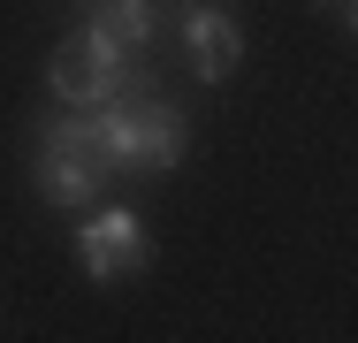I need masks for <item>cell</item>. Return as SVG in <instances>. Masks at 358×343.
Wrapping results in <instances>:
<instances>
[{
    "mask_svg": "<svg viewBox=\"0 0 358 343\" xmlns=\"http://www.w3.org/2000/svg\"><path fill=\"white\" fill-rule=\"evenodd\" d=\"M152 92H160V76H152L145 62H122V54H107V46H92V38H76V31H62L54 62H46V99H54V107H69V115L122 107V99H152Z\"/></svg>",
    "mask_w": 358,
    "mask_h": 343,
    "instance_id": "obj_1",
    "label": "cell"
},
{
    "mask_svg": "<svg viewBox=\"0 0 358 343\" xmlns=\"http://www.w3.org/2000/svg\"><path fill=\"white\" fill-rule=\"evenodd\" d=\"M31 183H38V199L62 206V214H92V206H99L107 168H99L92 145H84V115L46 107V115L31 122Z\"/></svg>",
    "mask_w": 358,
    "mask_h": 343,
    "instance_id": "obj_2",
    "label": "cell"
},
{
    "mask_svg": "<svg viewBox=\"0 0 358 343\" xmlns=\"http://www.w3.org/2000/svg\"><path fill=\"white\" fill-rule=\"evenodd\" d=\"M152 260V237H145V214L138 206H92L76 221V267L92 282H130Z\"/></svg>",
    "mask_w": 358,
    "mask_h": 343,
    "instance_id": "obj_3",
    "label": "cell"
},
{
    "mask_svg": "<svg viewBox=\"0 0 358 343\" xmlns=\"http://www.w3.org/2000/svg\"><path fill=\"white\" fill-rule=\"evenodd\" d=\"M183 8L191 0H99L92 15H76L69 31L92 38V46H107V54H122V62H145L152 38H160V15H183Z\"/></svg>",
    "mask_w": 358,
    "mask_h": 343,
    "instance_id": "obj_4",
    "label": "cell"
},
{
    "mask_svg": "<svg viewBox=\"0 0 358 343\" xmlns=\"http://www.w3.org/2000/svg\"><path fill=\"white\" fill-rule=\"evenodd\" d=\"M176 23H183V54L199 69V84H229L244 69V23L229 8H183Z\"/></svg>",
    "mask_w": 358,
    "mask_h": 343,
    "instance_id": "obj_5",
    "label": "cell"
},
{
    "mask_svg": "<svg viewBox=\"0 0 358 343\" xmlns=\"http://www.w3.org/2000/svg\"><path fill=\"white\" fill-rule=\"evenodd\" d=\"M191 153V122L168 99H138V176H168Z\"/></svg>",
    "mask_w": 358,
    "mask_h": 343,
    "instance_id": "obj_6",
    "label": "cell"
},
{
    "mask_svg": "<svg viewBox=\"0 0 358 343\" xmlns=\"http://www.w3.org/2000/svg\"><path fill=\"white\" fill-rule=\"evenodd\" d=\"M343 23H351V38H358V0H343Z\"/></svg>",
    "mask_w": 358,
    "mask_h": 343,
    "instance_id": "obj_7",
    "label": "cell"
},
{
    "mask_svg": "<svg viewBox=\"0 0 358 343\" xmlns=\"http://www.w3.org/2000/svg\"><path fill=\"white\" fill-rule=\"evenodd\" d=\"M191 8H229V0H191Z\"/></svg>",
    "mask_w": 358,
    "mask_h": 343,
    "instance_id": "obj_8",
    "label": "cell"
},
{
    "mask_svg": "<svg viewBox=\"0 0 358 343\" xmlns=\"http://www.w3.org/2000/svg\"><path fill=\"white\" fill-rule=\"evenodd\" d=\"M76 8H84V15H92V8H99V0H76Z\"/></svg>",
    "mask_w": 358,
    "mask_h": 343,
    "instance_id": "obj_9",
    "label": "cell"
}]
</instances>
